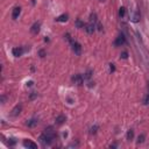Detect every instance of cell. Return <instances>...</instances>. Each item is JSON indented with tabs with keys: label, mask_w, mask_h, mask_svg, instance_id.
Here are the masks:
<instances>
[{
	"label": "cell",
	"mask_w": 149,
	"mask_h": 149,
	"mask_svg": "<svg viewBox=\"0 0 149 149\" xmlns=\"http://www.w3.org/2000/svg\"><path fill=\"white\" fill-rule=\"evenodd\" d=\"M65 36H66V38H68V41H69L70 45H71L72 51H73L76 55H80V52H81V45H80V43H79V42H77L76 40L71 38L70 34H66Z\"/></svg>",
	"instance_id": "obj_2"
},
{
	"label": "cell",
	"mask_w": 149,
	"mask_h": 149,
	"mask_svg": "<svg viewBox=\"0 0 149 149\" xmlns=\"http://www.w3.org/2000/svg\"><path fill=\"white\" fill-rule=\"evenodd\" d=\"M121 57H122V58H127V52H126V51H123V52L121 54Z\"/></svg>",
	"instance_id": "obj_20"
},
{
	"label": "cell",
	"mask_w": 149,
	"mask_h": 149,
	"mask_svg": "<svg viewBox=\"0 0 149 149\" xmlns=\"http://www.w3.org/2000/svg\"><path fill=\"white\" fill-rule=\"evenodd\" d=\"M76 24H77L78 27H84V23H81V22H80V20H77V22H76Z\"/></svg>",
	"instance_id": "obj_19"
},
{
	"label": "cell",
	"mask_w": 149,
	"mask_h": 149,
	"mask_svg": "<svg viewBox=\"0 0 149 149\" xmlns=\"http://www.w3.org/2000/svg\"><path fill=\"white\" fill-rule=\"evenodd\" d=\"M23 147H26L28 149H36L37 144L35 142H33L31 140H23Z\"/></svg>",
	"instance_id": "obj_6"
},
{
	"label": "cell",
	"mask_w": 149,
	"mask_h": 149,
	"mask_svg": "<svg viewBox=\"0 0 149 149\" xmlns=\"http://www.w3.org/2000/svg\"><path fill=\"white\" fill-rule=\"evenodd\" d=\"M111 65V71H114V64H109Z\"/></svg>",
	"instance_id": "obj_21"
},
{
	"label": "cell",
	"mask_w": 149,
	"mask_h": 149,
	"mask_svg": "<svg viewBox=\"0 0 149 149\" xmlns=\"http://www.w3.org/2000/svg\"><path fill=\"white\" fill-rule=\"evenodd\" d=\"M12 54H13V56H15V57L22 56V54H23V48H22V47L13 48V49H12Z\"/></svg>",
	"instance_id": "obj_7"
},
{
	"label": "cell",
	"mask_w": 149,
	"mask_h": 149,
	"mask_svg": "<svg viewBox=\"0 0 149 149\" xmlns=\"http://www.w3.org/2000/svg\"><path fill=\"white\" fill-rule=\"evenodd\" d=\"M125 43H126V37H125L123 34L119 35V36L116 37V40L114 41V45H115V47H121V45H123Z\"/></svg>",
	"instance_id": "obj_5"
},
{
	"label": "cell",
	"mask_w": 149,
	"mask_h": 149,
	"mask_svg": "<svg viewBox=\"0 0 149 149\" xmlns=\"http://www.w3.org/2000/svg\"><path fill=\"white\" fill-rule=\"evenodd\" d=\"M20 14H21V8H20V7H14L13 13H12V17H13L14 20H16V19L20 16Z\"/></svg>",
	"instance_id": "obj_8"
},
{
	"label": "cell",
	"mask_w": 149,
	"mask_h": 149,
	"mask_svg": "<svg viewBox=\"0 0 149 149\" xmlns=\"http://www.w3.org/2000/svg\"><path fill=\"white\" fill-rule=\"evenodd\" d=\"M21 109H22V106H21V105H16V106L12 109V113H10V114H12L13 116H16V115H19V114H20Z\"/></svg>",
	"instance_id": "obj_10"
},
{
	"label": "cell",
	"mask_w": 149,
	"mask_h": 149,
	"mask_svg": "<svg viewBox=\"0 0 149 149\" xmlns=\"http://www.w3.org/2000/svg\"><path fill=\"white\" fill-rule=\"evenodd\" d=\"M55 139H56V133H55L54 128L52 127H47L40 136V142L43 146H50V144H52Z\"/></svg>",
	"instance_id": "obj_1"
},
{
	"label": "cell",
	"mask_w": 149,
	"mask_h": 149,
	"mask_svg": "<svg viewBox=\"0 0 149 149\" xmlns=\"http://www.w3.org/2000/svg\"><path fill=\"white\" fill-rule=\"evenodd\" d=\"M27 85H28V86H31V85H33V81H29V83H27Z\"/></svg>",
	"instance_id": "obj_22"
},
{
	"label": "cell",
	"mask_w": 149,
	"mask_h": 149,
	"mask_svg": "<svg viewBox=\"0 0 149 149\" xmlns=\"http://www.w3.org/2000/svg\"><path fill=\"white\" fill-rule=\"evenodd\" d=\"M40 27H41V23H40V22H35V23L31 26L30 31H31L33 34H37V33L40 31Z\"/></svg>",
	"instance_id": "obj_9"
},
{
	"label": "cell",
	"mask_w": 149,
	"mask_h": 149,
	"mask_svg": "<svg viewBox=\"0 0 149 149\" xmlns=\"http://www.w3.org/2000/svg\"><path fill=\"white\" fill-rule=\"evenodd\" d=\"M125 13H126V8L125 7H120V9H119V16L120 17L125 16Z\"/></svg>",
	"instance_id": "obj_15"
},
{
	"label": "cell",
	"mask_w": 149,
	"mask_h": 149,
	"mask_svg": "<svg viewBox=\"0 0 149 149\" xmlns=\"http://www.w3.org/2000/svg\"><path fill=\"white\" fill-rule=\"evenodd\" d=\"M65 120H66V118H65L64 115H59V116H57V118H56V122H57L58 125L63 123V122H64Z\"/></svg>",
	"instance_id": "obj_12"
},
{
	"label": "cell",
	"mask_w": 149,
	"mask_h": 149,
	"mask_svg": "<svg viewBox=\"0 0 149 149\" xmlns=\"http://www.w3.org/2000/svg\"><path fill=\"white\" fill-rule=\"evenodd\" d=\"M72 81H73L76 85H83V84L85 83V78H84L83 74L78 73V74H74V76L72 77Z\"/></svg>",
	"instance_id": "obj_4"
},
{
	"label": "cell",
	"mask_w": 149,
	"mask_h": 149,
	"mask_svg": "<svg viewBox=\"0 0 149 149\" xmlns=\"http://www.w3.org/2000/svg\"><path fill=\"white\" fill-rule=\"evenodd\" d=\"M143 141H144V135L142 134V135H140V136H139V140H137V143H142Z\"/></svg>",
	"instance_id": "obj_16"
},
{
	"label": "cell",
	"mask_w": 149,
	"mask_h": 149,
	"mask_svg": "<svg viewBox=\"0 0 149 149\" xmlns=\"http://www.w3.org/2000/svg\"><path fill=\"white\" fill-rule=\"evenodd\" d=\"M140 17H141V14H140V12L135 8V9H133L132 12H130V14H129V19H130V21H133V22H139L140 21Z\"/></svg>",
	"instance_id": "obj_3"
},
{
	"label": "cell",
	"mask_w": 149,
	"mask_h": 149,
	"mask_svg": "<svg viewBox=\"0 0 149 149\" xmlns=\"http://www.w3.org/2000/svg\"><path fill=\"white\" fill-rule=\"evenodd\" d=\"M68 17H69L68 14H62V15H59L58 17H56L55 20H56L57 22H66V21H68Z\"/></svg>",
	"instance_id": "obj_11"
},
{
	"label": "cell",
	"mask_w": 149,
	"mask_h": 149,
	"mask_svg": "<svg viewBox=\"0 0 149 149\" xmlns=\"http://www.w3.org/2000/svg\"><path fill=\"white\" fill-rule=\"evenodd\" d=\"M35 125H37V119H30V120L27 122V126H28V127H34Z\"/></svg>",
	"instance_id": "obj_13"
},
{
	"label": "cell",
	"mask_w": 149,
	"mask_h": 149,
	"mask_svg": "<svg viewBox=\"0 0 149 149\" xmlns=\"http://www.w3.org/2000/svg\"><path fill=\"white\" fill-rule=\"evenodd\" d=\"M97 129H98V126H94V127H92L91 128V134H94V133H97Z\"/></svg>",
	"instance_id": "obj_17"
},
{
	"label": "cell",
	"mask_w": 149,
	"mask_h": 149,
	"mask_svg": "<svg viewBox=\"0 0 149 149\" xmlns=\"http://www.w3.org/2000/svg\"><path fill=\"white\" fill-rule=\"evenodd\" d=\"M133 137H134V130H133V129H129V130L127 132V140L130 141Z\"/></svg>",
	"instance_id": "obj_14"
},
{
	"label": "cell",
	"mask_w": 149,
	"mask_h": 149,
	"mask_svg": "<svg viewBox=\"0 0 149 149\" xmlns=\"http://www.w3.org/2000/svg\"><path fill=\"white\" fill-rule=\"evenodd\" d=\"M144 104H146V105L149 104V93H148V94L146 95V98H144Z\"/></svg>",
	"instance_id": "obj_18"
}]
</instances>
